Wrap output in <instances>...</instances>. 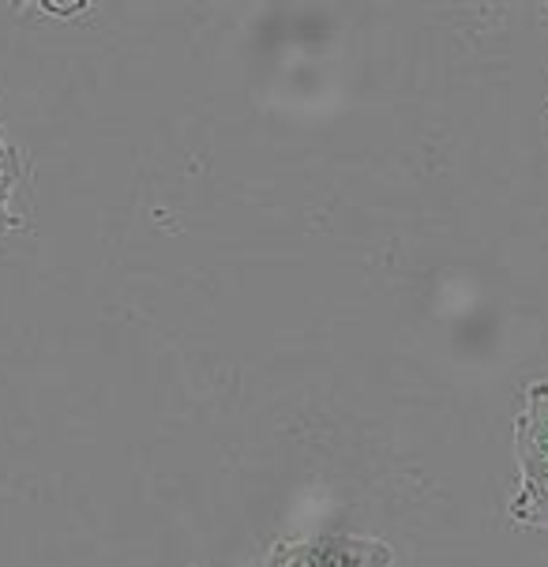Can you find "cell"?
I'll use <instances>...</instances> for the list:
<instances>
[{
	"label": "cell",
	"instance_id": "5",
	"mask_svg": "<svg viewBox=\"0 0 548 567\" xmlns=\"http://www.w3.org/2000/svg\"><path fill=\"white\" fill-rule=\"evenodd\" d=\"M545 12H548V4H545Z\"/></svg>",
	"mask_w": 548,
	"mask_h": 567
},
{
	"label": "cell",
	"instance_id": "4",
	"mask_svg": "<svg viewBox=\"0 0 548 567\" xmlns=\"http://www.w3.org/2000/svg\"><path fill=\"white\" fill-rule=\"evenodd\" d=\"M15 151H19V147H12V143H8V136H4V124H0V166H8V162L15 158Z\"/></svg>",
	"mask_w": 548,
	"mask_h": 567
},
{
	"label": "cell",
	"instance_id": "1",
	"mask_svg": "<svg viewBox=\"0 0 548 567\" xmlns=\"http://www.w3.org/2000/svg\"><path fill=\"white\" fill-rule=\"evenodd\" d=\"M515 530H548V380H534L523 391L515 413Z\"/></svg>",
	"mask_w": 548,
	"mask_h": 567
},
{
	"label": "cell",
	"instance_id": "3",
	"mask_svg": "<svg viewBox=\"0 0 548 567\" xmlns=\"http://www.w3.org/2000/svg\"><path fill=\"white\" fill-rule=\"evenodd\" d=\"M27 177H31V162H27L23 151H15V158L8 166H0V237L31 234V223L12 210V196Z\"/></svg>",
	"mask_w": 548,
	"mask_h": 567
},
{
	"label": "cell",
	"instance_id": "2",
	"mask_svg": "<svg viewBox=\"0 0 548 567\" xmlns=\"http://www.w3.org/2000/svg\"><path fill=\"white\" fill-rule=\"evenodd\" d=\"M263 567H394V549L369 534L323 530L278 542Z\"/></svg>",
	"mask_w": 548,
	"mask_h": 567
}]
</instances>
